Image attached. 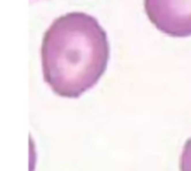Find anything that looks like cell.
I'll list each match as a JSON object with an SVG mask.
<instances>
[{
    "mask_svg": "<svg viewBox=\"0 0 191 171\" xmlns=\"http://www.w3.org/2000/svg\"><path fill=\"white\" fill-rule=\"evenodd\" d=\"M180 171H191V138L184 143L180 158Z\"/></svg>",
    "mask_w": 191,
    "mask_h": 171,
    "instance_id": "3957f363",
    "label": "cell"
},
{
    "mask_svg": "<svg viewBox=\"0 0 191 171\" xmlns=\"http://www.w3.org/2000/svg\"><path fill=\"white\" fill-rule=\"evenodd\" d=\"M109 58L106 31L85 12H68L55 19L43 38L44 79L63 97L76 98L92 88L104 74Z\"/></svg>",
    "mask_w": 191,
    "mask_h": 171,
    "instance_id": "6da1fadb",
    "label": "cell"
},
{
    "mask_svg": "<svg viewBox=\"0 0 191 171\" xmlns=\"http://www.w3.org/2000/svg\"><path fill=\"white\" fill-rule=\"evenodd\" d=\"M150 21L171 37L191 36V0H144Z\"/></svg>",
    "mask_w": 191,
    "mask_h": 171,
    "instance_id": "7a4b0ae2",
    "label": "cell"
}]
</instances>
